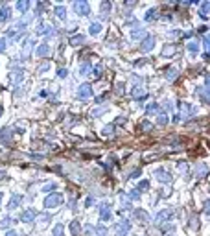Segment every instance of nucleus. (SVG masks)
<instances>
[{
	"label": "nucleus",
	"mask_w": 210,
	"mask_h": 236,
	"mask_svg": "<svg viewBox=\"0 0 210 236\" xmlns=\"http://www.w3.org/2000/svg\"><path fill=\"white\" fill-rule=\"evenodd\" d=\"M61 201H63V196L61 194H50V196L44 199V207L46 208H54V207H57V205H61Z\"/></svg>",
	"instance_id": "f257e3e1"
},
{
	"label": "nucleus",
	"mask_w": 210,
	"mask_h": 236,
	"mask_svg": "<svg viewBox=\"0 0 210 236\" xmlns=\"http://www.w3.org/2000/svg\"><path fill=\"white\" fill-rule=\"evenodd\" d=\"M74 11L78 13V15H89V4L85 2V0H78V2H74Z\"/></svg>",
	"instance_id": "f03ea898"
},
{
	"label": "nucleus",
	"mask_w": 210,
	"mask_h": 236,
	"mask_svg": "<svg viewBox=\"0 0 210 236\" xmlns=\"http://www.w3.org/2000/svg\"><path fill=\"white\" fill-rule=\"evenodd\" d=\"M129 231V223L127 221H122V223H116L114 227V234L116 236H125V232Z\"/></svg>",
	"instance_id": "7ed1b4c3"
},
{
	"label": "nucleus",
	"mask_w": 210,
	"mask_h": 236,
	"mask_svg": "<svg viewBox=\"0 0 210 236\" xmlns=\"http://www.w3.org/2000/svg\"><path fill=\"white\" fill-rule=\"evenodd\" d=\"M78 96H79V98H90V96H92L90 85H87V83H85V85H81L79 90H78Z\"/></svg>",
	"instance_id": "20e7f679"
},
{
	"label": "nucleus",
	"mask_w": 210,
	"mask_h": 236,
	"mask_svg": "<svg viewBox=\"0 0 210 236\" xmlns=\"http://www.w3.org/2000/svg\"><path fill=\"white\" fill-rule=\"evenodd\" d=\"M153 44H155V37L149 35V37L144 41V43H142V50H144V52H149V50L153 48Z\"/></svg>",
	"instance_id": "39448f33"
},
{
	"label": "nucleus",
	"mask_w": 210,
	"mask_h": 236,
	"mask_svg": "<svg viewBox=\"0 0 210 236\" xmlns=\"http://www.w3.org/2000/svg\"><path fill=\"white\" fill-rule=\"evenodd\" d=\"M39 33H41V35H52V26H50V24H41V26H39Z\"/></svg>",
	"instance_id": "423d86ee"
},
{
	"label": "nucleus",
	"mask_w": 210,
	"mask_h": 236,
	"mask_svg": "<svg viewBox=\"0 0 210 236\" xmlns=\"http://www.w3.org/2000/svg\"><path fill=\"white\" fill-rule=\"evenodd\" d=\"M170 216H171V210H164V212H161V214L157 216V221H158V223H164Z\"/></svg>",
	"instance_id": "0eeeda50"
},
{
	"label": "nucleus",
	"mask_w": 210,
	"mask_h": 236,
	"mask_svg": "<svg viewBox=\"0 0 210 236\" xmlns=\"http://www.w3.org/2000/svg\"><path fill=\"white\" fill-rule=\"evenodd\" d=\"M133 98H146V90H142L140 87H135V89H133Z\"/></svg>",
	"instance_id": "6e6552de"
},
{
	"label": "nucleus",
	"mask_w": 210,
	"mask_h": 236,
	"mask_svg": "<svg viewBox=\"0 0 210 236\" xmlns=\"http://www.w3.org/2000/svg\"><path fill=\"white\" fill-rule=\"evenodd\" d=\"M33 218H35V212H33V210H28V212H24L22 214V221L24 223H28V221H31Z\"/></svg>",
	"instance_id": "1a4fd4ad"
},
{
	"label": "nucleus",
	"mask_w": 210,
	"mask_h": 236,
	"mask_svg": "<svg viewBox=\"0 0 210 236\" xmlns=\"http://www.w3.org/2000/svg\"><path fill=\"white\" fill-rule=\"evenodd\" d=\"M7 19H9V7H2L0 9V22H4Z\"/></svg>",
	"instance_id": "9d476101"
},
{
	"label": "nucleus",
	"mask_w": 210,
	"mask_h": 236,
	"mask_svg": "<svg viewBox=\"0 0 210 236\" xmlns=\"http://www.w3.org/2000/svg\"><path fill=\"white\" fill-rule=\"evenodd\" d=\"M28 7H30V2H28V0H22V2H19V4H17V9H19V11H28Z\"/></svg>",
	"instance_id": "9b49d317"
},
{
	"label": "nucleus",
	"mask_w": 210,
	"mask_h": 236,
	"mask_svg": "<svg viewBox=\"0 0 210 236\" xmlns=\"http://www.w3.org/2000/svg\"><path fill=\"white\" fill-rule=\"evenodd\" d=\"M144 35H146V31H144V30L135 28V31L131 33V39H140V37H144Z\"/></svg>",
	"instance_id": "f8f14e48"
},
{
	"label": "nucleus",
	"mask_w": 210,
	"mask_h": 236,
	"mask_svg": "<svg viewBox=\"0 0 210 236\" xmlns=\"http://www.w3.org/2000/svg\"><path fill=\"white\" fill-rule=\"evenodd\" d=\"M157 179L162 181V183H170V175H168L166 172H157Z\"/></svg>",
	"instance_id": "ddd939ff"
},
{
	"label": "nucleus",
	"mask_w": 210,
	"mask_h": 236,
	"mask_svg": "<svg viewBox=\"0 0 210 236\" xmlns=\"http://www.w3.org/2000/svg\"><path fill=\"white\" fill-rule=\"evenodd\" d=\"M109 218H111V210H109V207H107V205H103V207H102V220H105V221H107Z\"/></svg>",
	"instance_id": "4468645a"
},
{
	"label": "nucleus",
	"mask_w": 210,
	"mask_h": 236,
	"mask_svg": "<svg viewBox=\"0 0 210 236\" xmlns=\"http://www.w3.org/2000/svg\"><path fill=\"white\" fill-rule=\"evenodd\" d=\"M70 232H72V236H78L79 234V223L78 221H72L70 223Z\"/></svg>",
	"instance_id": "2eb2a0df"
},
{
	"label": "nucleus",
	"mask_w": 210,
	"mask_h": 236,
	"mask_svg": "<svg viewBox=\"0 0 210 236\" xmlns=\"http://www.w3.org/2000/svg\"><path fill=\"white\" fill-rule=\"evenodd\" d=\"M83 41H85V37H83V35H78V37H72V39H70V44L79 46V44L83 43Z\"/></svg>",
	"instance_id": "dca6fc26"
},
{
	"label": "nucleus",
	"mask_w": 210,
	"mask_h": 236,
	"mask_svg": "<svg viewBox=\"0 0 210 236\" xmlns=\"http://www.w3.org/2000/svg\"><path fill=\"white\" fill-rule=\"evenodd\" d=\"M37 54L43 57V55H48L50 54V48L46 46V44H43V46H39V50H37Z\"/></svg>",
	"instance_id": "f3484780"
},
{
	"label": "nucleus",
	"mask_w": 210,
	"mask_h": 236,
	"mask_svg": "<svg viewBox=\"0 0 210 236\" xmlns=\"http://www.w3.org/2000/svg\"><path fill=\"white\" fill-rule=\"evenodd\" d=\"M55 15L59 17V19H65V15H66V9L63 6H59V7H55Z\"/></svg>",
	"instance_id": "a211bd4d"
},
{
	"label": "nucleus",
	"mask_w": 210,
	"mask_h": 236,
	"mask_svg": "<svg viewBox=\"0 0 210 236\" xmlns=\"http://www.w3.org/2000/svg\"><path fill=\"white\" fill-rule=\"evenodd\" d=\"M100 30H102V24H92V26H90V33H92V35H98V33H100Z\"/></svg>",
	"instance_id": "6ab92c4d"
},
{
	"label": "nucleus",
	"mask_w": 210,
	"mask_h": 236,
	"mask_svg": "<svg viewBox=\"0 0 210 236\" xmlns=\"http://www.w3.org/2000/svg\"><path fill=\"white\" fill-rule=\"evenodd\" d=\"M109 9H111V4H109V2H103L102 6H100V11H102V13H109Z\"/></svg>",
	"instance_id": "aec40b11"
},
{
	"label": "nucleus",
	"mask_w": 210,
	"mask_h": 236,
	"mask_svg": "<svg viewBox=\"0 0 210 236\" xmlns=\"http://www.w3.org/2000/svg\"><path fill=\"white\" fill-rule=\"evenodd\" d=\"M20 203V196H15L13 199H11V203H9V208H17V205Z\"/></svg>",
	"instance_id": "412c9836"
},
{
	"label": "nucleus",
	"mask_w": 210,
	"mask_h": 236,
	"mask_svg": "<svg viewBox=\"0 0 210 236\" xmlns=\"http://www.w3.org/2000/svg\"><path fill=\"white\" fill-rule=\"evenodd\" d=\"M85 72H87V74L90 72V65H89V63H83V65H81V74H85Z\"/></svg>",
	"instance_id": "4be33fe9"
},
{
	"label": "nucleus",
	"mask_w": 210,
	"mask_h": 236,
	"mask_svg": "<svg viewBox=\"0 0 210 236\" xmlns=\"http://www.w3.org/2000/svg\"><path fill=\"white\" fill-rule=\"evenodd\" d=\"M63 234V225H57L54 229V236H61Z\"/></svg>",
	"instance_id": "5701e85b"
},
{
	"label": "nucleus",
	"mask_w": 210,
	"mask_h": 236,
	"mask_svg": "<svg viewBox=\"0 0 210 236\" xmlns=\"http://www.w3.org/2000/svg\"><path fill=\"white\" fill-rule=\"evenodd\" d=\"M201 13H203V17L208 15V2H205L203 6H201Z\"/></svg>",
	"instance_id": "b1692460"
},
{
	"label": "nucleus",
	"mask_w": 210,
	"mask_h": 236,
	"mask_svg": "<svg viewBox=\"0 0 210 236\" xmlns=\"http://www.w3.org/2000/svg\"><path fill=\"white\" fill-rule=\"evenodd\" d=\"M168 72H170V74H168V79H173V78H177V70H175V68H170Z\"/></svg>",
	"instance_id": "393cba45"
},
{
	"label": "nucleus",
	"mask_w": 210,
	"mask_h": 236,
	"mask_svg": "<svg viewBox=\"0 0 210 236\" xmlns=\"http://www.w3.org/2000/svg\"><path fill=\"white\" fill-rule=\"evenodd\" d=\"M188 50H190L192 54H195V52H197V44H195V43H190V44H188Z\"/></svg>",
	"instance_id": "a878e982"
},
{
	"label": "nucleus",
	"mask_w": 210,
	"mask_h": 236,
	"mask_svg": "<svg viewBox=\"0 0 210 236\" xmlns=\"http://www.w3.org/2000/svg\"><path fill=\"white\" fill-rule=\"evenodd\" d=\"M173 50H175L173 46H168V48H164V52H162V54H164V55H171V54H173Z\"/></svg>",
	"instance_id": "bb28decb"
},
{
	"label": "nucleus",
	"mask_w": 210,
	"mask_h": 236,
	"mask_svg": "<svg viewBox=\"0 0 210 236\" xmlns=\"http://www.w3.org/2000/svg\"><path fill=\"white\" fill-rule=\"evenodd\" d=\"M20 79H22V72H19V70H17V72H15V81L19 83Z\"/></svg>",
	"instance_id": "cd10ccee"
},
{
	"label": "nucleus",
	"mask_w": 210,
	"mask_h": 236,
	"mask_svg": "<svg viewBox=\"0 0 210 236\" xmlns=\"http://www.w3.org/2000/svg\"><path fill=\"white\" fill-rule=\"evenodd\" d=\"M4 50H6V41L0 37V52H4Z\"/></svg>",
	"instance_id": "c85d7f7f"
},
{
	"label": "nucleus",
	"mask_w": 210,
	"mask_h": 236,
	"mask_svg": "<svg viewBox=\"0 0 210 236\" xmlns=\"http://www.w3.org/2000/svg\"><path fill=\"white\" fill-rule=\"evenodd\" d=\"M148 186H149V184H148V181H142V183H140V186H138V188H140V190H146Z\"/></svg>",
	"instance_id": "c756f323"
},
{
	"label": "nucleus",
	"mask_w": 210,
	"mask_h": 236,
	"mask_svg": "<svg viewBox=\"0 0 210 236\" xmlns=\"http://www.w3.org/2000/svg\"><path fill=\"white\" fill-rule=\"evenodd\" d=\"M158 124H161V125H164V124H166V116H164V114L158 116Z\"/></svg>",
	"instance_id": "7c9ffc66"
},
{
	"label": "nucleus",
	"mask_w": 210,
	"mask_h": 236,
	"mask_svg": "<svg viewBox=\"0 0 210 236\" xmlns=\"http://www.w3.org/2000/svg\"><path fill=\"white\" fill-rule=\"evenodd\" d=\"M153 13H155V9H149L148 15H146V19H148V20H149V19H153Z\"/></svg>",
	"instance_id": "2f4dec72"
},
{
	"label": "nucleus",
	"mask_w": 210,
	"mask_h": 236,
	"mask_svg": "<svg viewBox=\"0 0 210 236\" xmlns=\"http://www.w3.org/2000/svg\"><path fill=\"white\" fill-rule=\"evenodd\" d=\"M100 72H102V66H100V65H98V66H96V68H94V76H100Z\"/></svg>",
	"instance_id": "473e14b6"
},
{
	"label": "nucleus",
	"mask_w": 210,
	"mask_h": 236,
	"mask_svg": "<svg viewBox=\"0 0 210 236\" xmlns=\"http://www.w3.org/2000/svg\"><path fill=\"white\" fill-rule=\"evenodd\" d=\"M155 109H157V105H155V103H153V105H149V107H148V113H153Z\"/></svg>",
	"instance_id": "72a5a7b5"
},
{
	"label": "nucleus",
	"mask_w": 210,
	"mask_h": 236,
	"mask_svg": "<svg viewBox=\"0 0 210 236\" xmlns=\"http://www.w3.org/2000/svg\"><path fill=\"white\" fill-rule=\"evenodd\" d=\"M111 131H113V127H105V129H103L105 135H111Z\"/></svg>",
	"instance_id": "f704fd0d"
},
{
	"label": "nucleus",
	"mask_w": 210,
	"mask_h": 236,
	"mask_svg": "<svg viewBox=\"0 0 210 236\" xmlns=\"http://www.w3.org/2000/svg\"><path fill=\"white\" fill-rule=\"evenodd\" d=\"M6 236H17V232H15V231H9V232H7Z\"/></svg>",
	"instance_id": "c9c22d12"
},
{
	"label": "nucleus",
	"mask_w": 210,
	"mask_h": 236,
	"mask_svg": "<svg viewBox=\"0 0 210 236\" xmlns=\"http://www.w3.org/2000/svg\"><path fill=\"white\" fill-rule=\"evenodd\" d=\"M0 201H2V194H0Z\"/></svg>",
	"instance_id": "e433bc0d"
}]
</instances>
